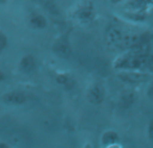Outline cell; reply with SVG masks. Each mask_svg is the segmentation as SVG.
<instances>
[{
    "mask_svg": "<svg viewBox=\"0 0 153 148\" xmlns=\"http://www.w3.org/2000/svg\"><path fill=\"white\" fill-rule=\"evenodd\" d=\"M150 66H153V56L149 53H140L129 51L121 55L114 62V69L122 72H143Z\"/></svg>",
    "mask_w": 153,
    "mask_h": 148,
    "instance_id": "6da1fadb",
    "label": "cell"
},
{
    "mask_svg": "<svg viewBox=\"0 0 153 148\" xmlns=\"http://www.w3.org/2000/svg\"><path fill=\"white\" fill-rule=\"evenodd\" d=\"M107 41L110 45L119 49L133 48L140 42V36L132 32H127L120 28H111L107 32Z\"/></svg>",
    "mask_w": 153,
    "mask_h": 148,
    "instance_id": "7a4b0ae2",
    "label": "cell"
},
{
    "mask_svg": "<svg viewBox=\"0 0 153 148\" xmlns=\"http://www.w3.org/2000/svg\"><path fill=\"white\" fill-rule=\"evenodd\" d=\"M87 99L92 104H101L105 99V90L99 84L91 86L87 91Z\"/></svg>",
    "mask_w": 153,
    "mask_h": 148,
    "instance_id": "3957f363",
    "label": "cell"
},
{
    "mask_svg": "<svg viewBox=\"0 0 153 148\" xmlns=\"http://www.w3.org/2000/svg\"><path fill=\"white\" fill-rule=\"evenodd\" d=\"M2 101L7 106H22L26 102V95L19 91H11L2 96Z\"/></svg>",
    "mask_w": 153,
    "mask_h": 148,
    "instance_id": "277c9868",
    "label": "cell"
},
{
    "mask_svg": "<svg viewBox=\"0 0 153 148\" xmlns=\"http://www.w3.org/2000/svg\"><path fill=\"white\" fill-rule=\"evenodd\" d=\"M119 77L127 84H136L145 81L148 75L144 74L143 72H121L119 74Z\"/></svg>",
    "mask_w": 153,
    "mask_h": 148,
    "instance_id": "5b68a950",
    "label": "cell"
},
{
    "mask_svg": "<svg viewBox=\"0 0 153 148\" xmlns=\"http://www.w3.org/2000/svg\"><path fill=\"white\" fill-rule=\"evenodd\" d=\"M28 25L33 29L41 30L47 26V20L43 15L39 13H32L28 17Z\"/></svg>",
    "mask_w": 153,
    "mask_h": 148,
    "instance_id": "8992f818",
    "label": "cell"
},
{
    "mask_svg": "<svg viewBox=\"0 0 153 148\" xmlns=\"http://www.w3.org/2000/svg\"><path fill=\"white\" fill-rule=\"evenodd\" d=\"M37 66V62L34 55L26 54L20 59L19 62V69L23 73H30L35 70Z\"/></svg>",
    "mask_w": 153,
    "mask_h": 148,
    "instance_id": "52a82bcc",
    "label": "cell"
},
{
    "mask_svg": "<svg viewBox=\"0 0 153 148\" xmlns=\"http://www.w3.org/2000/svg\"><path fill=\"white\" fill-rule=\"evenodd\" d=\"M53 51L60 56H69L71 53V47H70L69 41L66 38H61L53 45Z\"/></svg>",
    "mask_w": 153,
    "mask_h": 148,
    "instance_id": "ba28073f",
    "label": "cell"
},
{
    "mask_svg": "<svg viewBox=\"0 0 153 148\" xmlns=\"http://www.w3.org/2000/svg\"><path fill=\"white\" fill-rule=\"evenodd\" d=\"M120 141V137L119 133L114 130H107L105 131L102 135V138H101V142H102V145L108 146L110 145H114V144H117Z\"/></svg>",
    "mask_w": 153,
    "mask_h": 148,
    "instance_id": "9c48e42d",
    "label": "cell"
},
{
    "mask_svg": "<svg viewBox=\"0 0 153 148\" xmlns=\"http://www.w3.org/2000/svg\"><path fill=\"white\" fill-rule=\"evenodd\" d=\"M78 17L84 22H87L88 20H91L94 17V11L90 7H84L78 14Z\"/></svg>",
    "mask_w": 153,
    "mask_h": 148,
    "instance_id": "30bf717a",
    "label": "cell"
},
{
    "mask_svg": "<svg viewBox=\"0 0 153 148\" xmlns=\"http://www.w3.org/2000/svg\"><path fill=\"white\" fill-rule=\"evenodd\" d=\"M7 43H9V41H7V34L0 30V52H2V51L7 48Z\"/></svg>",
    "mask_w": 153,
    "mask_h": 148,
    "instance_id": "8fae6325",
    "label": "cell"
},
{
    "mask_svg": "<svg viewBox=\"0 0 153 148\" xmlns=\"http://www.w3.org/2000/svg\"><path fill=\"white\" fill-rule=\"evenodd\" d=\"M70 81H71V79H70L67 75H65V74H60V75L57 76V83L60 84V85L67 86Z\"/></svg>",
    "mask_w": 153,
    "mask_h": 148,
    "instance_id": "7c38bea8",
    "label": "cell"
},
{
    "mask_svg": "<svg viewBox=\"0 0 153 148\" xmlns=\"http://www.w3.org/2000/svg\"><path fill=\"white\" fill-rule=\"evenodd\" d=\"M148 138L151 141V143L153 144V120L150 121L148 125Z\"/></svg>",
    "mask_w": 153,
    "mask_h": 148,
    "instance_id": "4fadbf2b",
    "label": "cell"
},
{
    "mask_svg": "<svg viewBox=\"0 0 153 148\" xmlns=\"http://www.w3.org/2000/svg\"><path fill=\"white\" fill-rule=\"evenodd\" d=\"M147 96H148V98H150V99L153 100V81L150 83V85L148 86V89H147Z\"/></svg>",
    "mask_w": 153,
    "mask_h": 148,
    "instance_id": "5bb4252c",
    "label": "cell"
},
{
    "mask_svg": "<svg viewBox=\"0 0 153 148\" xmlns=\"http://www.w3.org/2000/svg\"><path fill=\"white\" fill-rule=\"evenodd\" d=\"M0 148H11V147H10V145L7 142L0 141Z\"/></svg>",
    "mask_w": 153,
    "mask_h": 148,
    "instance_id": "9a60e30c",
    "label": "cell"
},
{
    "mask_svg": "<svg viewBox=\"0 0 153 148\" xmlns=\"http://www.w3.org/2000/svg\"><path fill=\"white\" fill-rule=\"evenodd\" d=\"M4 78H5V75H4V73H3L1 70H0V83L2 81H4Z\"/></svg>",
    "mask_w": 153,
    "mask_h": 148,
    "instance_id": "2e32d148",
    "label": "cell"
},
{
    "mask_svg": "<svg viewBox=\"0 0 153 148\" xmlns=\"http://www.w3.org/2000/svg\"><path fill=\"white\" fill-rule=\"evenodd\" d=\"M106 148H121V146H120L119 144H114V145H110V146H108V147H106Z\"/></svg>",
    "mask_w": 153,
    "mask_h": 148,
    "instance_id": "e0dca14e",
    "label": "cell"
}]
</instances>
